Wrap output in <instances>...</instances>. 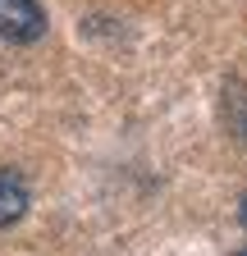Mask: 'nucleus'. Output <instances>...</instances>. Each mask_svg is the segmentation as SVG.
Segmentation results:
<instances>
[{
    "label": "nucleus",
    "instance_id": "20e7f679",
    "mask_svg": "<svg viewBox=\"0 0 247 256\" xmlns=\"http://www.w3.org/2000/svg\"><path fill=\"white\" fill-rule=\"evenodd\" d=\"M242 224H247V192H242Z\"/></svg>",
    "mask_w": 247,
    "mask_h": 256
},
{
    "label": "nucleus",
    "instance_id": "f03ea898",
    "mask_svg": "<svg viewBox=\"0 0 247 256\" xmlns=\"http://www.w3.org/2000/svg\"><path fill=\"white\" fill-rule=\"evenodd\" d=\"M32 206V188H28L23 170H0V229L18 224Z\"/></svg>",
    "mask_w": 247,
    "mask_h": 256
},
{
    "label": "nucleus",
    "instance_id": "39448f33",
    "mask_svg": "<svg viewBox=\"0 0 247 256\" xmlns=\"http://www.w3.org/2000/svg\"><path fill=\"white\" fill-rule=\"evenodd\" d=\"M234 256H247V247H242V252H234Z\"/></svg>",
    "mask_w": 247,
    "mask_h": 256
},
{
    "label": "nucleus",
    "instance_id": "7ed1b4c3",
    "mask_svg": "<svg viewBox=\"0 0 247 256\" xmlns=\"http://www.w3.org/2000/svg\"><path fill=\"white\" fill-rule=\"evenodd\" d=\"M220 119H224V128H229L238 142H247V82H242V78H224Z\"/></svg>",
    "mask_w": 247,
    "mask_h": 256
},
{
    "label": "nucleus",
    "instance_id": "f257e3e1",
    "mask_svg": "<svg viewBox=\"0 0 247 256\" xmlns=\"http://www.w3.org/2000/svg\"><path fill=\"white\" fill-rule=\"evenodd\" d=\"M46 32V10L42 0H0V37L14 42V46H28Z\"/></svg>",
    "mask_w": 247,
    "mask_h": 256
}]
</instances>
